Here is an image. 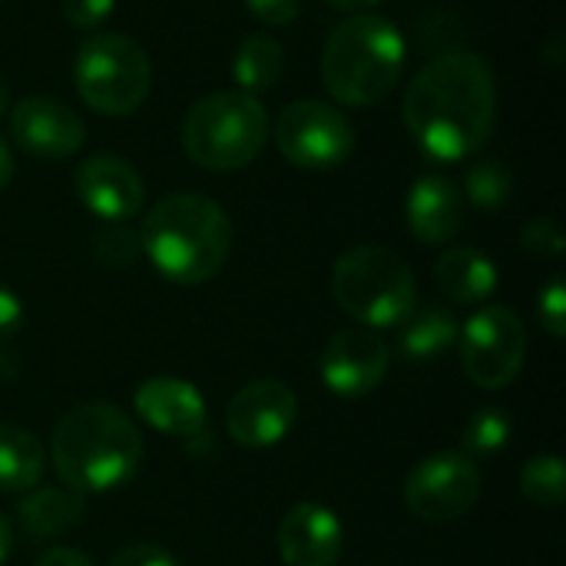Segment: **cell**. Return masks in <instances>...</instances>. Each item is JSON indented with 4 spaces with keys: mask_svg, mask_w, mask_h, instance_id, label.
Returning a JSON list of instances; mask_svg holds the SVG:
<instances>
[{
    "mask_svg": "<svg viewBox=\"0 0 566 566\" xmlns=\"http://www.w3.org/2000/svg\"><path fill=\"white\" fill-rule=\"evenodd\" d=\"M405 126L421 153L441 163L474 156L494 133L497 83L484 56L448 50L434 56L405 93Z\"/></svg>",
    "mask_w": 566,
    "mask_h": 566,
    "instance_id": "1",
    "label": "cell"
},
{
    "mask_svg": "<svg viewBox=\"0 0 566 566\" xmlns=\"http://www.w3.org/2000/svg\"><path fill=\"white\" fill-rule=\"evenodd\" d=\"M143 434L136 421L106 401L70 408L50 438L56 478L73 494H109L133 481L143 464Z\"/></svg>",
    "mask_w": 566,
    "mask_h": 566,
    "instance_id": "2",
    "label": "cell"
},
{
    "mask_svg": "<svg viewBox=\"0 0 566 566\" xmlns=\"http://www.w3.org/2000/svg\"><path fill=\"white\" fill-rule=\"evenodd\" d=\"M139 249L166 282L202 285L232 252V219L209 196L172 192L146 212Z\"/></svg>",
    "mask_w": 566,
    "mask_h": 566,
    "instance_id": "3",
    "label": "cell"
},
{
    "mask_svg": "<svg viewBox=\"0 0 566 566\" xmlns=\"http://www.w3.org/2000/svg\"><path fill=\"white\" fill-rule=\"evenodd\" d=\"M405 36L388 17L355 13L342 20L322 50V83L335 103L375 106L405 73Z\"/></svg>",
    "mask_w": 566,
    "mask_h": 566,
    "instance_id": "4",
    "label": "cell"
},
{
    "mask_svg": "<svg viewBox=\"0 0 566 566\" xmlns=\"http://www.w3.org/2000/svg\"><path fill=\"white\" fill-rule=\"evenodd\" d=\"M269 133V113L259 96L219 90L189 106L182 119V149L209 172H235L259 159Z\"/></svg>",
    "mask_w": 566,
    "mask_h": 566,
    "instance_id": "5",
    "label": "cell"
},
{
    "mask_svg": "<svg viewBox=\"0 0 566 566\" xmlns=\"http://www.w3.org/2000/svg\"><path fill=\"white\" fill-rule=\"evenodd\" d=\"M332 295L338 308L361 328H398L415 302L418 285L411 265L385 245H355L332 269Z\"/></svg>",
    "mask_w": 566,
    "mask_h": 566,
    "instance_id": "6",
    "label": "cell"
},
{
    "mask_svg": "<svg viewBox=\"0 0 566 566\" xmlns=\"http://www.w3.org/2000/svg\"><path fill=\"white\" fill-rule=\"evenodd\" d=\"M80 99L103 116H126L143 106L153 83L146 50L123 33H96L80 43L73 60Z\"/></svg>",
    "mask_w": 566,
    "mask_h": 566,
    "instance_id": "7",
    "label": "cell"
},
{
    "mask_svg": "<svg viewBox=\"0 0 566 566\" xmlns=\"http://www.w3.org/2000/svg\"><path fill=\"white\" fill-rule=\"evenodd\" d=\"M461 368L464 375L488 391L514 385L527 361V328L517 312L507 305H484L474 312L461 335Z\"/></svg>",
    "mask_w": 566,
    "mask_h": 566,
    "instance_id": "8",
    "label": "cell"
},
{
    "mask_svg": "<svg viewBox=\"0 0 566 566\" xmlns=\"http://www.w3.org/2000/svg\"><path fill=\"white\" fill-rule=\"evenodd\" d=\"M279 153L302 169H335L355 153L348 116L322 99H295L275 119Z\"/></svg>",
    "mask_w": 566,
    "mask_h": 566,
    "instance_id": "9",
    "label": "cell"
},
{
    "mask_svg": "<svg viewBox=\"0 0 566 566\" xmlns=\"http://www.w3.org/2000/svg\"><path fill=\"white\" fill-rule=\"evenodd\" d=\"M481 501V471L461 451H438L415 464L405 478V504L415 517L451 524Z\"/></svg>",
    "mask_w": 566,
    "mask_h": 566,
    "instance_id": "10",
    "label": "cell"
},
{
    "mask_svg": "<svg viewBox=\"0 0 566 566\" xmlns=\"http://www.w3.org/2000/svg\"><path fill=\"white\" fill-rule=\"evenodd\" d=\"M136 415L159 434L176 438L192 454H206L209 448V408L196 385L182 378H146L133 391Z\"/></svg>",
    "mask_w": 566,
    "mask_h": 566,
    "instance_id": "11",
    "label": "cell"
},
{
    "mask_svg": "<svg viewBox=\"0 0 566 566\" xmlns=\"http://www.w3.org/2000/svg\"><path fill=\"white\" fill-rule=\"evenodd\" d=\"M298 421V398L285 381L259 378L232 395L226 405V431L239 448H272L292 434Z\"/></svg>",
    "mask_w": 566,
    "mask_h": 566,
    "instance_id": "12",
    "label": "cell"
},
{
    "mask_svg": "<svg viewBox=\"0 0 566 566\" xmlns=\"http://www.w3.org/2000/svg\"><path fill=\"white\" fill-rule=\"evenodd\" d=\"M388 365H391L388 342L378 332L358 325L328 338L318 358V375L322 385L338 398H361L385 381Z\"/></svg>",
    "mask_w": 566,
    "mask_h": 566,
    "instance_id": "13",
    "label": "cell"
},
{
    "mask_svg": "<svg viewBox=\"0 0 566 566\" xmlns=\"http://www.w3.org/2000/svg\"><path fill=\"white\" fill-rule=\"evenodd\" d=\"M10 136L20 149L40 159H66L80 153L86 139V126L76 109L53 96H23L10 109Z\"/></svg>",
    "mask_w": 566,
    "mask_h": 566,
    "instance_id": "14",
    "label": "cell"
},
{
    "mask_svg": "<svg viewBox=\"0 0 566 566\" xmlns=\"http://www.w3.org/2000/svg\"><path fill=\"white\" fill-rule=\"evenodd\" d=\"M275 544L285 566H338L345 554V527L332 507L302 501L282 514Z\"/></svg>",
    "mask_w": 566,
    "mask_h": 566,
    "instance_id": "15",
    "label": "cell"
},
{
    "mask_svg": "<svg viewBox=\"0 0 566 566\" xmlns=\"http://www.w3.org/2000/svg\"><path fill=\"white\" fill-rule=\"evenodd\" d=\"M80 202L103 222H126L143 209L146 186L143 176L119 156L99 153L76 169Z\"/></svg>",
    "mask_w": 566,
    "mask_h": 566,
    "instance_id": "16",
    "label": "cell"
},
{
    "mask_svg": "<svg viewBox=\"0 0 566 566\" xmlns=\"http://www.w3.org/2000/svg\"><path fill=\"white\" fill-rule=\"evenodd\" d=\"M405 219L418 242L444 245L464 226V196L448 176H421L408 189Z\"/></svg>",
    "mask_w": 566,
    "mask_h": 566,
    "instance_id": "17",
    "label": "cell"
},
{
    "mask_svg": "<svg viewBox=\"0 0 566 566\" xmlns=\"http://www.w3.org/2000/svg\"><path fill=\"white\" fill-rule=\"evenodd\" d=\"M434 282L438 289L461 305H481L497 292V265L491 255H484L474 245H454L444 249L434 262Z\"/></svg>",
    "mask_w": 566,
    "mask_h": 566,
    "instance_id": "18",
    "label": "cell"
},
{
    "mask_svg": "<svg viewBox=\"0 0 566 566\" xmlns=\"http://www.w3.org/2000/svg\"><path fill=\"white\" fill-rule=\"evenodd\" d=\"M17 521L30 541H50L83 521V501L66 488H33L17 504Z\"/></svg>",
    "mask_w": 566,
    "mask_h": 566,
    "instance_id": "19",
    "label": "cell"
},
{
    "mask_svg": "<svg viewBox=\"0 0 566 566\" xmlns=\"http://www.w3.org/2000/svg\"><path fill=\"white\" fill-rule=\"evenodd\" d=\"M461 335L458 318L441 308V305H428V308H411V315L398 325V342L395 352L405 361H431L438 355H444Z\"/></svg>",
    "mask_w": 566,
    "mask_h": 566,
    "instance_id": "20",
    "label": "cell"
},
{
    "mask_svg": "<svg viewBox=\"0 0 566 566\" xmlns=\"http://www.w3.org/2000/svg\"><path fill=\"white\" fill-rule=\"evenodd\" d=\"M46 474V451L27 428L0 424V494H27Z\"/></svg>",
    "mask_w": 566,
    "mask_h": 566,
    "instance_id": "21",
    "label": "cell"
},
{
    "mask_svg": "<svg viewBox=\"0 0 566 566\" xmlns=\"http://www.w3.org/2000/svg\"><path fill=\"white\" fill-rule=\"evenodd\" d=\"M285 73V50L275 36L269 33H252L242 40L232 60V76L242 93L255 96L265 90H275Z\"/></svg>",
    "mask_w": 566,
    "mask_h": 566,
    "instance_id": "22",
    "label": "cell"
},
{
    "mask_svg": "<svg viewBox=\"0 0 566 566\" xmlns=\"http://www.w3.org/2000/svg\"><path fill=\"white\" fill-rule=\"evenodd\" d=\"M521 494L537 507H560L566 501V468L560 454H534L521 471Z\"/></svg>",
    "mask_w": 566,
    "mask_h": 566,
    "instance_id": "23",
    "label": "cell"
},
{
    "mask_svg": "<svg viewBox=\"0 0 566 566\" xmlns=\"http://www.w3.org/2000/svg\"><path fill=\"white\" fill-rule=\"evenodd\" d=\"M511 192H514V172L501 159H481L464 176V196L484 212H497L501 206H507Z\"/></svg>",
    "mask_w": 566,
    "mask_h": 566,
    "instance_id": "24",
    "label": "cell"
},
{
    "mask_svg": "<svg viewBox=\"0 0 566 566\" xmlns=\"http://www.w3.org/2000/svg\"><path fill=\"white\" fill-rule=\"evenodd\" d=\"M511 428H514V424H511V415H507V411H501L497 405L481 408V411L468 421V428H464V438H461L464 451H461V454H468L471 461L501 454V451L507 448V441H511Z\"/></svg>",
    "mask_w": 566,
    "mask_h": 566,
    "instance_id": "25",
    "label": "cell"
},
{
    "mask_svg": "<svg viewBox=\"0 0 566 566\" xmlns=\"http://www.w3.org/2000/svg\"><path fill=\"white\" fill-rule=\"evenodd\" d=\"M139 252V235L123 229L119 222H109V229L96 235V255L106 265H129Z\"/></svg>",
    "mask_w": 566,
    "mask_h": 566,
    "instance_id": "26",
    "label": "cell"
},
{
    "mask_svg": "<svg viewBox=\"0 0 566 566\" xmlns=\"http://www.w3.org/2000/svg\"><path fill=\"white\" fill-rule=\"evenodd\" d=\"M521 245L531 252V255H541V259H557L564 252V232L560 226L551 219V216H541V219H531L521 232Z\"/></svg>",
    "mask_w": 566,
    "mask_h": 566,
    "instance_id": "27",
    "label": "cell"
},
{
    "mask_svg": "<svg viewBox=\"0 0 566 566\" xmlns=\"http://www.w3.org/2000/svg\"><path fill=\"white\" fill-rule=\"evenodd\" d=\"M537 318L551 338L566 335V285L564 279H551L537 295Z\"/></svg>",
    "mask_w": 566,
    "mask_h": 566,
    "instance_id": "28",
    "label": "cell"
},
{
    "mask_svg": "<svg viewBox=\"0 0 566 566\" xmlns=\"http://www.w3.org/2000/svg\"><path fill=\"white\" fill-rule=\"evenodd\" d=\"M116 10V0H60V13L76 30H96L109 20Z\"/></svg>",
    "mask_w": 566,
    "mask_h": 566,
    "instance_id": "29",
    "label": "cell"
},
{
    "mask_svg": "<svg viewBox=\"0 0 566 566\" xmlns=\"http://www.w3.org/2000/svg\"><path fill=\"white\" fill-rule=\"evenodd\" d=\"M106 566H179V560L166 547H156V544H129L119 554H113Z\"/></svg>",
    "mask_w": 566,
    "mask_h": 566,
    "instance_id": "30",
    "label": "cell"
},
{
    "mask_svg": "<svg viewBox=\"0 0 566 566\" xmlns=\"http://www.w3.org/2000/svg\"><path fill=\"white\" fill-rule=\"evenodd\" d=\"M245 7L269 27H289L302 13V0H245Z\"/></svg>",
    "mask_w": 566,
    "mask_h": 566,
    "instance_id": "31",
    "label": "cell"
},
{
    "mask_svg": "<svg viewBox=\"0 0 566 566\" xmlns=\"http://www.w3.org/2000/svg\"><path fill=\"white\" fill-rule=\"evenodd\" d=\"M20 325H23V302L17 298L13 289L0 282V345L10 342L20 332Z\"/></svg>",
    "mask_w": 566,
    "mask_h": 566,
    "instance_id": "32",
    "label": "cell"
},
{
    "mask_svg": "<svg viewBox=\"0 0 566 566\" xmlns=\"http://www.w3.org/2000/svg\"><path fill=\"white\" fill-rule=\"evenodd\" d=\"M33 566H93V560L86 554L73 551V547H53V551H46Z\"/></svg>",
    "mask_w": 566,
    "mask_h": 566,
    "instance_id": "33",
    "label": "cell"
},
{
    "mask_svg": "<svg viewBox=\"0 0 566 566\" xmlns=\"http://www.w3.org/2000/svg\"><path fill=\"white\" fill-rule=\"evenodd\" d=\"M10 179H13V153H10L7 139L0 136V192L10 186Z\"/></svg>",
    "mask_w": 566,
    "mask_h": 566,
    "instance_id": "34",
    "label": "cell"
},
{
    "mask_svg": "<svg viewBox=\"0 0 566 566\" xmlns=\"http://www.w3.org/2000/svg\"><path fill=\"white\" fill-rule=\"evenodd\" d=\"M10 551H13V531H10V521L0 514V566L10 557Z\"/></svg>",
    "mask_w": 566,
    "mask_h": 566,
    "instance_id": "35",
    "label": "cell"
},
{
    "mask_svg": "<svg viewBox=\"0 0 566 566\" xmlns=\"http://www.w3.org/2000/svg\"><path fill=\"white\" fill-rule=\"evenodd\" d=\"M332 7H338V10H355V13H361V10H371L375 3H381V0H328Z\"/></svg>",
    "mask_w": 566,
    "mask_h": 566,
    "instance_id": "36",
    "label": "cell"
},
{
    "mask_svg": "<svg viewBox=\"0 0 566 566\" xmlns=\"http://www.w3.org/2000/svg\"><path fill=\"white\" fill-rule=\"evenodd\" d=\"M10 113V86H7V80L0 76V119Z\"/></svg>",
    "mask_w": 566,
    "mask_h": 566,
    "instance_id": "37",
    "label": "cell"
}]
</instances>
